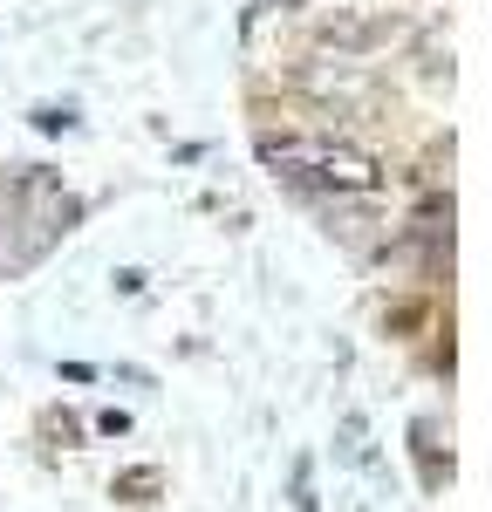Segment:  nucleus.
<instances>
[{"label":"nucleus","instance_id":"nucleus-1","mask_svg":"<svg viewBox=\"0 0 492 512\" xmlns=\"http://www.w3.org/2000/svg\"><path fill=\"white\" fill-rule=\"evenodd\" d=\"M260 164L315 178L328 192H376V178H383V164L363 144H342V137H260Z\"/></svg>","mask_w":492,"mask_h":512},{"label":"nucleus","instance_id":"nucleus-2","mask_svg":"<svg viewBox=\"0 0 492 512\" xmlns=\"http://www.w3.org/2000/svg\"><path fill=\"white\" fill-rule=\"evenodd\" d=\"M69 123H76V117H69V110H55V103L35 110V130H69Z\"/></svg>","mask_w":492,"mask_h":512},{"label":"nucleus","instance_id":"nucleus-3","mask_svg":"<svg viewBox=\"0 0 492 512\" xmlns=\"http://www.w3.org/2000/svg\"><path fill=\"white\" fill-rule=\"evenodd\" d=\"M260 7H308V0H260Z\"/></svg>","mask_w":492,"mask_h":512}]
</instances>
